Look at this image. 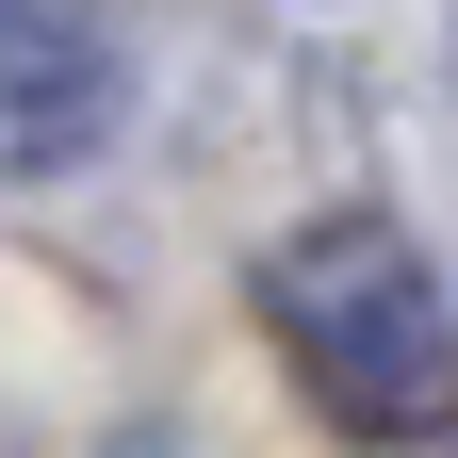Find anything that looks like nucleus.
Returning a JSON list of instances; mask_svg holds the SVG:
<instances>
[{"mask_svg":"<svg viewBox=\"0 0 458 458\" xmlns=\"http://www.w3.org/2000/svg\"><path fill=\"white\" fill-rule=\"evenodd\" d=\"M114 148V17L98 0H0V181H66Z\"/></svg>","mask_w":458,"mask_h":458,"instance_id":"nucleus-2","label":"nucleus"},{"mask_svg":"<svg viewBox=\"0 0 458 458\" xmlns=\"http://www.w3.org/2000/svg\"><path fill=\"white\" fill-rule=\"evenodd\" d=\"M262 327H278V360L327 393V426H360V442H410L458 393V311H442L426 246L377 229V213L295 229V246L262 262Z\"/></svg>","mask_w":458,"mask_h":458,"instance_id":"nucleus-1","label":"nucleus"},{"mask_svg":"<svg viewBox=\"0 0 458 458\" xmlns=\"http://www.w3.org/2000/svg\"><path fill=\"white\" fill-rule=\"evenodd\" d=\"M131 458H164V442H131Z\"/></svg>","mask_w":458,"mask_h":458,"instance_id":"nucleus-3","label":"nucleus"}]
</instances>
